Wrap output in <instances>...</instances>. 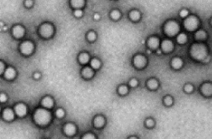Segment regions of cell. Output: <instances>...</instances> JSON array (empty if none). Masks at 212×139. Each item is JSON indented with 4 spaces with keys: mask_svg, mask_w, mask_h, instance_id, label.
I'll list each match as a JSON object with an SVG mask.
<instances>
[{
    "mask_svg": "<svg viewBox=\"0 0 212 139\" xmlns=\"http://www.w3.org/2000/svg\"><path fill=\"white\" fill-rule=\"evenodd\" d=\"M198 25H199V21L198 17L194 15H188L184 21V27L188 32H193L197 30Z\"/></svg>",
    "mask_w": 212,
    "mask_h": 139,
    "instance_id": "5b68a950",
    "label": "cell"
},
{
    "mask_svg": "<svg viewBox=\"0 0 212 139\" xmlns=\"http://www.w3.org/2000/svg\"><path fill=\"white\" fill-rule=\"evenodd\" d=\"M128 87L125 85H121L117 88V92L121 96H126L128 93Z\"/></svg>",
    "mask_w": 212,
    "mask_h": 139,
    "instance_id": "484cf974",
    "label": "cell"
},
{
    "mask_svg": "<svg viewBox=\"0 0 212 139\" xmlns=\"http://www.w3.org/2000/svg\"><path fill=\"white\" fill-rule=\"evenodd\" d=\"M179 15H180V16L181 18H186L189 15V11L187 9H181L180 11Z\"/></svg>",
    "mask_w": 212,
    "mask_h": 139,
    "instance_id": "d590c367",
    "label": "cell"
},
{
    "mask_svg": "<svg viewBox=\"0 0 212 139\" xmlns=\"http://www.w3.org/2000/svg\"><path fill=\"white\" fill-rule=\"evenodd\" d=\"M128 85H129V86H130V87H132V88H135L136 86H138V85H139V81H138V79H136L135 78H133V79H131L128 81Z\"/></svg>",
    "mask_w": 212,
    "mask_h": 139,
    "instance_id": "e575fe53",
    "label": "cell"
},
{
    "mask_svg": "<svg viewBox=\"0 0 212 139\" xmlns=\"http://www.w3.org/2000/svg\"><path fill=\"white\" fill-rule=\"evenodd\" d=\"M109 16H110V18H111L112 20H114V21H118V20L121 18L122 14H121V12H120L118 9H113L112 11H110Z\"/></svg>",
    "mask_w": 212,
    "mask_h": 139,
    "instance_id": "83f0119b",
    "label": "cell"
},
{
    "mask_svg": "<svg viewBox=\"0 0 212 139\" xmlns=\"http://www.w3.org/2000/svg\"><path fill=\"white\" fill-rule=\"evenodd\" d=\"M146 86L151 91H156L158 88V86H159V82L156 79L152 78V79H150L147 80Z\"/></svg>",
    "mask_w": 212,
    "mask_h": 139,
    "instance_id": "44dd1931",
    "label": "cell"
},
{
    "mask_svg": "<svg viewBox=\"0 0 212 139\" xmlns=\"http://www.w3.org/2000/svg\"><path fill=\"white\" fill-rule=\"evenodd\" d=\"M194 38L197 41H204L207 38V34L204 30H199L196 32Z\"/></svg>",
    "mask_w": 212,
    "mask_h": 139,
    "instance_id": "cb8c5ba5",
    "label": "cell"
},
{
    "mask_svg": "<svg viewBox=\"0 0 212 139\" xmlns=\"http://www.w3.org/2000/svg\"><path fill=\"white\" fill-rule=\"evenodd\" d=\"M14 110H15V113L16 114L20 117V118H22L24 116H26L27 113H28V107L27 105L23 103H16L14 107Z\"/></svg>",
    "mask_w": 212,
    "mask_h": 139,
    "instance_id": "30bf717a",
    "label": "cell"
},
{
    "mask_svg": "<svg viewBox=\"0 0 212 139\" xmlns=\"http://www.w3.org/2000/svg\"><path fill=\"white\" fill-rule=\"evenodd\" d=\"M163 104L167 107H170L174 103V99L171 96H165L163 99Z\"/></svg>",
    "mask_w": 212,
    "mask_h": 139,
    "instance_id": "f546056e",
    "label": "cell"
},
{
    "mask_svg": "<svg viewBox=\"0 0 212 139\" xmlns=\"http://www.w3.org/2000/svg\"><path fill=\"white\" fill-rule=\"evenodd\" d=\"M5 69H6V68H5L4 62H0V73H1V74H3V73H4Z\"/></svg>",
    "mask_w": 212,
    "mask_h": 139,
    "instance_id": "ab89813d",
    "label": "cell"
},
{
    "mask_svg": "<svg viewBox=\"0 0 212 139\" xmlns=\"http://www.w3.org/2000/svg\"><path fill=\"white\" fill-rule=\"evenodd\" d=\"M16 68H14L13 67H8L6 68V69L3 73V78L6 80H12L16 78Z\"/></svg>",
    "mask_w": 212,
    "mask_h": 139,
    "instance_id": "2e32d148",
    "label": "cell"
},
{
    "mask_svg": "<svg viewBox=\"0 0 212 139\" xmlns=\"http://www.w3.org/2000/svg\"><path fill=\"white\" fill-rule=\"evenodd\" d=\"M211 25H212V18H211Z\"/></svg>",
    "mask_w": 212,
    "mask_h": 139,
    "instance_id": "7bdbcfd3",
    "label": "cell"
},
{
    "mask_svg": "<svg viewBox=\"0 0 212 139\" xmlns=\"http://www.w3.org/2000/svg\"><path fill=\"white\" fill-rule=\"evenodd\" d=\"M86 39L91 42V43H93L95 42V40L97 39V34L94 32V31H89L87 34H86Z\"/></svg>",
    "mask_w": 212,
    "mask_h": 139,
    "instance_id": "f1b7e54d",
    "label": "cell"
},
{
    "mask_svg": "<svg viewBox=\"0 0 212 139\" xmlns=\"http://www.w3.org/2000/svg\"><path fill=\"white\" fill-rule=\"evenodd\" d=\"M34 44L30 41V40H26L23 41L19 45V51L22 55L25 56H28L30 55L33 54L34 50Z\"/></svg>",
    "mask_w": 212,
    "mask_h": 139,
    "instance_id": "8992f818",
    "label": "cell"
},
{
    "mask_svg": "<svg viewBox=\"0 0 212 139\" xmlns=\"http://www.w3.org/2000/svg\"><path fill=\"white\" fill-rule=\"evenodd\" d=\"M41 105L47 108V109H50V108H52L53 106H54V100L50 96H45L42 98L41 100Z\"/></svg>",
    "mask_w": 212,
    "mask_h": 139,
    "instance_id": "e0dca14e",
    "label": "cell"
},
{
    "mask_svg": "<svg viewBox=\"0 0 212 139\" xmlns=\"http://www.w3.org/2000/svg\"><path fill=\"white\" fill-rule=\"evenodd\" d=\"M90 61V55L87 52H80L78 56V62L81 65H86Z\"/></svg>",
    "mask_w": 212,
    "mask_h": 139,
    "instance_id": "ffe728a7",
    "label": "cell"
},
{
    "mask_svg": "<svg viewBox=\"0 0 212 139\" xmlns=\"http://www.w3.org/2000/svg\"><path fill=\"white\" fill-rule=\"evenodd\" d=\"M82 138L83 139H94L96 138L95 135H93L92 133H86L85 135L82 136Z\"/></svg>",
    "mask_w": 212,
    "mask_h": 139,
    "instance_id": "8d00e7d4",
    "label": "cell"
},
{
    "mask_svg": "<svg viewBox=\"0 0 212 139\" xmlns=\"http://www.w3.org/2000/svg\"><path fill=\"white\" fill-rule=\"evenodd\" d=\"M73 14H74V15L76 18H80L81 16H83L84 11L82 10V9H74Z\"/></svg>",
    "mask_w": 212,
    "mask_h": 139,
    "instance_id": "836d02e7",
    "label": "cell"
},
{
    "mask_svg": "<svg viewBox=\"0 0 212 139\" xmlns=\"http://www.w3.org/2000/svg\"><path fill=\"white\" fill-rule=\"evenodd\" d=\"M144 126H145L146 127H148V128H152V127L155 126V121H154V120L151 119V118L146 119L145 121H144Z\"/></svg>",
    "mask_w": 212,
    "mask_h": 139,
    "instance_id": "1f68e13d",
    "label": "cell"
},
{
    "mask_svg": "<svg viewBox=\"0 0 212 139\" xmlns=\"http://www.w3.org/2000/svg\"><path fill=\"white\" fill-rule=\"evenodd\" d=\"M55 33L54 26L50 22H44L38 28V34L44 38H51Z\"/></svg>",
    "mask_w": 212,
    "mask_h": 139,
    "instance_id": "277c9868",
    "label": "cell"
},
{
    "mask_svg": "<svg viewBox=\"0 0 212 139\" xmlns=\"http://www.w3.org/2000/svg\"><path fill=\"white\" fill-rule=\"evenodd\" d=\"M160 45H161V50L163 53H170L175 49L174 43L169 39H163L160 44Z\"/></svg>",
    "mask_w": 212,
    "mask_h": 139,
    "instance_id": "8fae6325",
    "label": "cell"
},
{
    "mask_svg": "<svg viewBox=\"0 0 212 139\" xmlns=\"http://www.w3.org/2000/svg\"><path fill=\"white\" fill-rule=\"evenodd\" d=\"M176 41L179 44H184L187 41V36L184 33L179 34L176 37Z\"/></svg>",
    "mask_w": 212,
    "mask_h": 139,
    "instance_id": "4316f807",
    "label": "cell"
},
{
    "mask_svg": "<svg viewBox=\"0 0 212 139\" xmlns=\"http://www.w3.org/2000/svg\"><path fill=\"white\" fill-rule=\"evenodd\" d=\"M25 32H26L25 28L22 25H20V24L13 26V28L11 29L12 36L15 38H16V39H20V38H23L24 35H25Z\"/></svg>",
    "mask_w": 212,
    "mask_h": 139,
    "instance_id": "ba28073f",
    "label": "cell"
},
{
    "mask_svg": "<svg viewBox=\"0 0 212 139\" xmlns=\"http://www.w3.org/2000/svg\"><path fill=\"white\" fill-rule=\"evenodd\" d=\"M93 19H94L95 21H99V20L100 19V15H99V14L95 13V14H94V15H93Z\"/></svg>",
    "mask_w": 212,
    "mask_h": 139,
    "instance_id": "b9f144b4",
    "label": "cell"
},
{
    "mask_svg": "<svg viewBox=\"0 0 212 139\" xmlns=\"http://www.w3.org/2000/svg\"><path fill=\"white\" fill-rule=\"evenodd\" d=\"M55 114L56 116L58 118V119H61V118H63L64 115H65V111L63 109V108H57L55 112Z\"/></svg>",
    "mask_w": 212,
    "mask_h": 139,
    "instance_id": "d6a6232c",
    "label": "cell"
},
{
    "mask_svg": "<svg viewBox=\"0 0 212 139\" xmlns=\"http://www.w3.org/2000/svg\"><path fill=\"white\" fill-rule=\"evenodd\" d=\"M90 65L94 70H98L99 69L100 67H101V62L98 58H92L90 61Z\"/></svg>",
    "mask_w": 212,
    "mask_h": 139,
    "instance_id": "d4e9b609",
    "label": "cell"
},
{
    "mask_svg": "<svg viewBox=\"0 0 212 139\" xmlns=\"http://www.w3.org/2000/svg\"><path fill=\"white\" fill-rule=\"evenodd\" d=\"M7 100H8L7 95L5 93H1V95H0V101H1V103H6Z\"/></svg>",
    "mask_w": 212,
    "mask_h": 139,
    "instance_id": "f35d334b",
    "label": "cell"
},
{
    "mask_svg": "<svg viewBox=\"0 0 212 139\" xmlns=\"http://www.w3.org/2000/svg\"><path fill=\"white\" fill-rule=\"evenodd\" d=\"M147 46L151 50H157L160 45V40L157 37L151 36L147 40Z\"/></svg>",
    "mask_w": 212,
    "mask_h": 139,
    "instance_id": "5bb4252c",
    "label": "cell"
},
{
    "mask_svg": "<svg viewBox=\"0 0 212 139\" xmlns=\"http://www.w3.org/2000/svg\"><path fill=\"white\" fill-rule=\"evenodd\" d=\"M51 119L52 116L51 112L45 107L37 108L33 115V120L34 123L40 126H45L49 125L50 122L51 121Z\"/></svg>",
    "mask_w": 212,
    "mask_h": 139,
    "instance_id": "7a4b0ae2",
    "label": "cell"
},
{
    "mask_svg": "<svg viewBox=\"0 0 212 139\" xmlns=\"http://www.w3.org/2000/svg\"><path fill=\"white\" fill-rule=\"evenodd\" d=\"M133 64L136 68L143 69L147 65V59L144 55L137 54L133 58Z\"/></svg>",
    "mask_w": 212,
    "mask_h": 139,
    "instance_id": "52a82bcc",
    "label": "cell"
},
{
    "mask_svg": "<svg viewBox=\"0 0 212 139\" xmlns=\"http://www.w3.org/2000/svg\"><path fill=\"white\" fill-rule=\"evenodd\" d=\"M128 17L129 19L132 21H134V22H137L140 20L141 18V14L139 10H136V9H134V10H131L129 13H128Z\"/></svg>",
    "mask_w": 212,
    "mask_h": 139,
    "instance_id": "7402d4cb",
    "label": "cell"
},
{
    "mask_svg": "<svg viewBox=\"0 0 212 139\" xmlns=\"http://www.w3.org/2000/svg\"><path fill=\"white\" fill-rule=\"evenodd\" d=\"M183 90H184V91H185L186 93L190 94V93H192V92L193 91L194 86H193L192 84H186V85H184V87H183Z\"/></svg>",
    "mask_w": 212,
    "mask_h": 139,
    "instance_id": "4dcf8cb0",
    "label": "cell"
},
{
    "mask_svg": "<svg viewBox=\"0 0 212 139\" xmlns=\"http://www.w3.org/2000/svg\"><path fill=\"white\" fill-rule=\"evenodd\" d=\"M180 31V25L175 20H169L163 25V33L169 37L178 35Z\"/></svg>",
    "mask_w": 212,
    "mask_h": 139,
    "instance_id": "3957f363",
    "label": "cell"
},
{
    "mask_svg": "<svg viewBox=\"0 0 212 139\" xmlns=\"http://www.w3.org/2000/svg\"><path fill=\"white\" fill-rule=\"evenodd\" d=\"M24 5L27 8H31L34 5V0H25L24 1Z\"/></svg>",
    "mask_w": 212,
    "mask_h": 139,
    "instance_id": "74e56055",
    "label": "cell"
},
{
    "mask_svg": "<svg viewBox=\"0 0 212 139\" xmlns=\"http://www.w3.org/2000/svg\"><path fill=\"white\" fill-rule=\"evenodd\" d=\"M170 66L173 69L180 70L183 67V60L180 57H175L170 61Z\"/></svg>",
    "mask_w": 212,
    "mask_h": 139,
    "instance_id": "d6986e66",
    "label": "cell"
},
{
    "mask_svg": "<svg viewBox=\"0 0 212 139\" xmlns=\"http://www.w3.org/2000/svg\"><path fill=\"white\" fill-rule=\"evenodd\" d=\"M86 0H70V4L74 9H82L85 6Z\"/></svg>",
    "mask_w": 212,
    "mask_h": 139,
    "instance_id": "603a6c76",
    "label": "cell"
},
{
    "mask_svg": "<svg viewBox=\"0 0 212 139\" xmlns=\"http://www.w3.org/2000/svg\"><path fill=\"white\" fill-rule=\"evenodd\" d=\"M15 116H16V113H15V110L14 109H11L9 107H6L3 110L2 112V117L3 119L5 120V121H12L14 120L15 119Z\"/></svg>",
    "mask_w": 212,
    "mask_h": 139,
    "instance_id": "7c38bea8",
    "label": "cell"
},
{
    "mask_svg": "<svg viewBox=\"0 0 212 139\" xmlns=\"http://www.w3.org/2000/svg\"><path fill=\"white\" fill-rule=\"evenodd\" d=\"M189 52L192 58L198 62H203L206 57H208V48L201 42L192 44L190 46Z\"/></svg>",
    "mask_w": 212,
    "mask_h": 139,
    "instance_id": "6da1fadb",
    "label": "cell"
},
{
    "mask_svg": "<svg viewBox=\"0 0 212 139\" xmlns=\"http://www.w3.org/2000/svg\"><path fill=\"white\" fill-rule=\"evenodd\" d=\"M77 132V127L73 123H67L63 126V132L65 133L66 136L68 137H72L74 136Z\"/></svg>",
    "mask_w": 212,
    "mask_h": 139,
    "instance_id": "4fadbf2b",
    "label": "cell"
},
{
    "mask_svg": "<svg viewBox=\"0 0 212 139\" xmlns=\"http://www.w3.org/2000/svg\"><path fill=\"white\" fill-rule=\"evenodd\" d=\"M34 79H39L40 78H41V74H40V73H38V72H36L34 73Z\"/></svg>",
    "mask_w": 212,
    "mask_h": 139,
    "instance_id": "60d3db41",
    "label": "cell"
},
{
    "mask_svg": "<svg viewBox=\"0 0 212 139\" xmlns=\"http://www.w3.org/2000/svg\"><path fill=\"white\" fill-rule=\"evenodd\" d=\"M105 125V119L102 115H96L93 119V126L95 128H102Z\"/></svg>",
    "mask_w": 212,
    "mask_h": 139,
    "instance_id": "ac0fdd59",
    "label": "cell"
},
{
    "mask_svg": "<svg viewBox=\"0 0 212 139\" xmlns=\"http://www.w3.org/2000/svg\"><path fill=\"white\" fill-rule=\"evenodd\" d=\"M199 91H200L201 94L205 97H212V83H211V82L203 83L199 87Z\"/></svg>",
    "mask_w": 212,
    "mask_h": 139,
    "instance_id": "9c48e42d",
    "label": "cell"
},
{
    "mask_svg": "<svg viewBox=\"0 0 212 139\" xmlns=\"http://www.w3.org/2000/svg\"><path fill=\"white\" fill-rule=\"evenodd\" d=\"M81 76L86 79H91L94 76V69L92 67L86 66L81 70Z\"/></svg>",
    "mask_w": 212,
    "mask_h": 139,
    "instance_id": "9a60e30c",
    "label": "cell"
}]
</instances>
